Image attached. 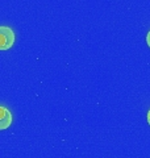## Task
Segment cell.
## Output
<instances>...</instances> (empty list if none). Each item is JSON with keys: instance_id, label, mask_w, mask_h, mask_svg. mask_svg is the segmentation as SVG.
Segmentation results:
<instances>
[{"instance_id": "cell-3", "label": "cell", "mask_w": 150, "mask_h": 158, "mask_svg": "<svg viewBox=\"0 0 150 158\" xmlns=\"http://www.w3.org/2000/svg\"><path fill=\"white\" fill-rule=\"evenodd\" d=\"M146 44H148V46L150 48V31L148 33V36H146Z\"/></svg>"}, {"instance_id": "cell-1", "label": "cell", "mask_w": 150, "mask_h": 158, "mask_svg": "<svg viewBox=\"0 0 150 158\" xmlns=\"http://www.w3.org/2000/svg\"><path fill=\"white\" fill-rule=\"evenodd\" d=\"M15 44V32L9 27H0V50H8Z\"/></svg>"}, {"instance_id": "cell-2", "label": "cell", "mask_w": 150, "mask_h": 158, "mask_svg": "<svg viewBox=\"0 0 150 158\" xmlns=\"http://www.w3.org/2000/svg\"><path fill=\"white\" fill-rule=\"evenodd\" d=\"M12 124V113L11 111L6 107L0 106V131H4L9 128V125Z\"/></svg>"}, {"instance_id": "cell-4", "label": "cell", "mask_w": 150, "mask_h": 158, "mask_svg": "<svg viewBox=\"0 0 150 158\" xmlns=\"http://www.w3.org/2000/svg\"><path fill=\"white\" fill-rule=\"evenodd\" d=\"M148 123H149V125H150V111L148 112Z\"/></svg>"}]
</instances>
